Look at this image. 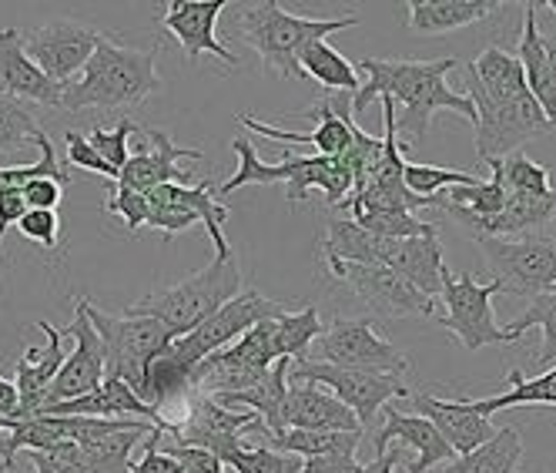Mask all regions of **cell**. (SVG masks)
<instances>
[{
	"mask_svg": "<svg viewBox=\"0 0 556 473\" xmlns=\"http://www.w3.org/2000/svg\"><path fill=\"white\" fill-rule=\"evenodd\" d=\"M456 58L440 61H382L363 58L355 71H366L363 88L352 95V114H363L372 101L389 98L395 111V132L422 141L429 135V122L435 111H456L466 122H476V111L466 95L446 85V74L456 71Z\"/></svg>",
	"mask_w": 556,
	"mask_h": 473,
	"instance_id": "1",
	"label": "cell"
},
{
	"mask_svg": "<svg viewBox=\"0 0 556 473\" xmlns=\"http://www.w3.org/2000/svg\"><path fill=\"white\" fill-rule=\"evenodd\" d=\"M154 48H131L101 30V41L81 74L61 85L64 111H122L138 108L151 95L165 91L162 74L154 71Z\"/></svg>",
	"mask_w": 556,
	"mask_h": 473,
	"instance_id": "2",
	"label": "cell"
},
{
	"mask_svg": "<svg viewBox=\"0 0 556 473\" xmlns=\"http://www.w3.org/2000/svg\"><path fill=\"white\" fill-rule=\"evenodd\" d=\"M359 17L342 14V17H299L289 14L278 0H262V4H238L235 8V27L238 41L258 51L265 71H275L295 82L302 77L299 58L308 45L329 41V34L355 27Z\"/></svg>",
	"mask_w": 556,
	"mask_h": 473,
	"instance_id": "3",
	"label": "cell"
},
{
	"mask_svg": "<svg viewBox=\"0 0 556 473\" xmlns=\"http://www.w3.org/2000/svg\"><path fill=\"white\" fill-rule=\"evenodd\" d=\"M238 292H242V265H238V256L235 252L215 256L205 269H198L178 286L131 302L125 315H148V320H157L175 336H185Z\"/></svg>",
	"mask_w": 556,
	"mask_h": 473,
	"instance_id": "4",
	"label": "cell"
},
{
	"mask_svg": "<svg viewBox=\"0 0 556 473\" xmlns=\"http://www.w3.org/2000/svg\"><path fill=\"white\" fill-rule=\"evenodd\" d=\"M88 315L104 346V379L128 383L148 403V370L178 339L148 315H111L88 299Z\"/></svg>",
	"mask_w": 556,
	"mask_h": 473,
	"instance_id": "5",
	"label": "cell"
},
{
	"mask_svg": "<svg viewBox=\"0 0 556 473\" xmlns=\"http://www.w3.org/2000/svg\"><path fill=\"white\" fill-rule=\"evenodd\" d=\"M463 77H466V98L476 111L472 128H476V158H480V162L486 165L500 162L509 151H520L530 138L553 128L530 91L516 95L513 101H493L480 88V82H476L469 61L463 64Z\"/></svg>",
	"mask_w": 556,
	"mask_h": 473,
	"instance_id": "6",
	"label": "cell"
},
{
	"mask_svg": "<svg viewBox=\"0 0 556 473\" xmlns=\"http://www.w3.org/2000/svg\"><path fill=\"white\" fill-rule=\"evenodd\" d=\"M289 312L286 302H275L268 296H262L258 289H245V292H238L235 299H228L222 309H215L205 323H198L191 333L178 336L162 357L181 370L185 376H191V370L202 363L205 357H212V352L231 346L238 336H245L252 326L265 323V320H275V315H282Z\"/></svg>",
	"mask_w": 556,
	"mask_h": 473,
	"instance_id": "7",
	"label": "cell"
},
{
	"mask_svg": "<svg viewBox=\"0 0 556 473\" xmlns=\"http://www.w3.org/2000/svg\"><path fill=\"white\" fill-rule=\"evenodd\" d=\"M500 283H476L469 272H453L443 265L440 272V296H443V312L432 315V323H440L446 333H453L463 349L476 352L483 346H509V333L493 320V296H500Z\"/></svg>",
	"mask_w": 556,
	"mask_h": 473,
	"instance_id": "8",
	"label": "cell"
},
{
	"mask_svg": "<svg viewBox=\"0 0 556 473\" xmlns=\"http://www.w3.org/2000/svg\"><path fill=\"white\" fill-rule=\"evenodd\" d=\"M483 259L503 292L536 299L556 289V239L520 235V239H483Z\"/></svg>",
	"mask_w": 556,
	"mask_h": 473,
	"instance_id": "9",
	"label": "cell"
},
{
	"mask_svg": "<svg viewBox=\"0 0 556 473\" xmlns=\"http://www.w3.org/2000/svg\"><path fill=\"white\" fill-rule=\"evenodd\" d=\"M308 360L329 363L339 370H363V373H389V376L409 373L406 352L400 346H392L386 336H379L369 320H336L315 339Z\"/></svg>",
	"mask_w": 556,
	"mask_h": 473,
	"instance_id": "10",
	"label": "cell"
},
{
	"mask_svg": "<svg viewBox=\"0 0 556 473\" xmlns=\"http://www.w3.org/2000/svg\"><path fill=\"white\" fill-rule=\"evenodd\" d=\"M289 383H315L329 389L336 400H342L359 426H369L376 413L395 400V397H409V386L403 376H389V373H363V370H339L329 363H315V360H292L289 366Z\"/></svg>",
	"mask_w": 556,
	"mask_h": 473,
	"instance_id": "11",
	"label": "cell"
},
{
	"mask_svg": "<svg viewBox=\"0 0 556 473\" xmlns=\"http://www.w3.org/2000/svg\"><path fill=\"white\" fill-rule=\"evenodd\" d=\"M188 413L181 423H172V444L194 447L218 457L228 463L238 450H242V437L249 430H262V420L252 410H231L218 400L205 397V393H188Z\"/></svg>",
	"mask_w": 556,
	"mask_h": 473,
	"instance_id": "12",
	"label": "cell"
},
{
	"mask_svg": "<svg viewBox=\"0 0 556 473\" xmlns=\"http://www.w3.org/2000/svg\"><path fill=\"white\" fill-rule=\"evenodd\" d=\"M98 41H101L98 27L71 21V17H58L48 24H37L30 30H21L24 54L41 67L54 85H67L71 77L81 74Z\"/></svg>",
	"mask_w": 556,
	"mask_h": 473,
	"instance_id": "13",
	"label": "cell"
},
{
	"mask_svg": "<svg viewBox=\"0 0 556 473\" xmlns=\"http://www.w3.org/2000/svg\"><path fill=\"white\" fill-rule=\"evenodd\" d=\"M329 272H332V279L352 289V296H359L372 312L389 315V320H403V315H426V320H432V315L440 312L435 299L422 296L400 272H392L386 265L329 262Z\"/></svg>",
	"mask_w": 556,
	"mask_h": 473,
	"instance_id": "14",
	"label": "cell"
},
{
	"mask_svg": "<svg viewBox=\"0 0 556 473\" xmlns=\"http://www.w3.org/2000/svg\"><path fill=\"white\" fill-rule=\"evenodd\" d=\"M178 162H202L198 148H178L162 128H138L128 141V162L117 185L148 195L157 185H188V172Z\"/></svg>",
	"mask_w": 556,
	"mask_h": 473,
	"instance_id": "15",
	"label": "cell"
},
{
	"mask_svg": "<svg viewBox=\"0 0 556 473\" xmlns=\"http://www.w3.org/2000/svg\"><path fill=\"white\" fill-rule=\"evenodd\" d=\"M61 333L74 336V352L64 357V366L58 370V376L48 389L45 407L71 403V400L85 397V393H91L104 383V346H101V336H98L91 315H88V296L74 299V320Z\"/></svg>",
	"mask_w": 556,
	"mask_h": 473,
	"instance_id": "16",
	"label": "cell"
},
{
	"mask_svg": "<svg viewBox=\"0 0 556 473\" xmlns=\"http://www.w3.org/2000/svg\"><path fill=\"white\" fill-rule=\"evenodd\" d=\"M154 426L148 430H125L114 433V437L101 440V444H61L54 450H30V463L37 466V473H128L131 463V450L148 437Z\"/></svg>",
	"mask_w": 556,
	"mask_h": 473,
	"instance_id": "17",
	"label": "cell"
},
{
	"mask_svg": "<svg viewBox=\"0 0 556 473\" xmlns=\"http://www.w3.org/2000/svg\"><path fill=\"white\" fill-rule=\"evenodd\" d=\"M305 117H312V132H286V128H271V125H262V122H255L252 114H235V122L238 125H245L249 132H255V135H262V138H268V141H282V145H302V141H308V145H315L319 148V154H326V158H342L345 151H349V145H352V132H355V122H352V98L345 95V98H339V101H332V98H326V101H319L315 108H308L305 111Z\"/></svg>",
	"mask_w": 556,
	"mask_h": 473,
	"instance_id": "18",
	"label": "cell"
},
{
	"mask_svg": "<svg viewBox=\"0 0 556 473\" xmlns=\"http://www.w3.org/2000/svg\"><path fill=\"white\" fill-rule=\"evenodd\" d=\"M225 8H231L228 0H172L157 21H162V27L168 30L172 41L181 45L188 61L212 54V58L225 61L228 67H235L238 58L218 41V34H215Z\"/></svg>",
	"mask_w": 556,
	"mask_h": 473,
	"instance_id": "19",
	"label": "cell"
},
{
	"mask_svg": "<svg viewBox=\"0 0 556 473\" xmlns=\"http://www.w3.org/2000/svg\"><path fill=\"white\" fill-rule=\"evenodd\" d=\"M0 95L41 104V108H61V85L37 67L24 48H21V30L17 27H0Z\"/></svg>",
	"mask_w": 556,
	"mask_h": 473,
	"instance_id": "20",
	"label": "cell"
},
{
	"mask_svg": "<svg viewBox=\"0 0 556 473\" xmlns=\"http://www.w3.org/2000/svg\"><path fill=\"white\" fill-rule=\"evenodd\" d=\"M282 420H286V430L363 433L355 413L342 400H336L329 389L315 386V383H289Z\"/></svg>",
	"mask_w": 556,
	"mask_h": 473,
	"instance_id": "21",
	"label": "cell"
},
{
	"mask_svg": "<svg viewBox=\"0 0 556 473\" xmlns=\"http://www.w3.org/2000/svg\"><path fill=\"white\" fill-rule=\"evenodd\" d=\"M386 413V426L376 433V453H386V447L392 440H400L403 447L413 450V463H409V473H426L432 470L435 463H446L453 460V447L440 437V430H435L429 420L416 416V413H403L395 410L392 403L382 407Z\"/></svg>",
	"mask_w": 556,
	"mask_h": 473,
	"instance_id": "22",
	"label": "cell"
},
{
	"mask_svg": "<svg viewBox=\"0 0 556 473\" xmlns=\"http://www.w3.org/2000/svg\"><path fill=\"white\" fill-rule=\"evenodd\" d=\"M37 329H45L48 346L45 349H27L24 360L17 363V376H14V389H17V420H30L45 410L48 389L58 376V370L64 366V349L61 339L64 333L54 329L51 323H37Z\"/></svg>",
	"mask_w": 556,
	"mask_h": 473,
	"instance_id": "23",
	"label": "cell"
},
{
	"mask_svg": "<svg viewBox=\"0 0 556 473\" xmlns=\"http://www.w3.org/2000/svg\"><path fill=\"white\" fill-rule=\"evenodd\" d=\"M409 397H413L416 416L429 420L435 430H440V437L453 447L456 457H463V453H469L476 447H483L496 433L490 426V420L463 410L459 400H435V397H429V393H409Z\"/></svg>",
	"mask_w": 556,
	"mask_h": 473,
	"instance_id": "24",
	"label": "cell"
},
{
	"mask_svg": "<svg viewBox=\"0 0 556 473\" xmlns=\"http://www.w3.org/2000/svg\"><path fill=\"white\" fill-rule=\"evenodd\" d=\"M386 269L400 272L406 283H413L422 296L435 299L440 296V272H443V246L440 232L419 235V239H389L386 246Z\"/></svg>",
	"mask_w": 556,
	"mask_h": 473,
	"instance_id": "25",
	"label": "cell"
},
{
	"mask_svg": "<svg viewBox=\"0 0 556 473\" xmlns=\"http://www.w3.org/2000/svg\"><path fill=\"white\" fill-rule=\"evenodd\" d=\"M148 206H178V209H188L198 222H202L212 235V242H215V256H231V242L225 239V222H228V209L218 202V195H215V185L205 178V182H198V185H157L151 188L148 195Z\"/></svg>",
	"mask_w": 556,
	"mask_h": 473,
	"instance_id": "26",
	"label": "cell"
},
{
	"mask_svg": "<svg viewBox=\"0 0 556 473\" xmlns=\"http://www.w3.org/2000/svg\"><path fill=\"white\" fill-rule=\"evenodd\" d=\"M556 219V188L546 195H506V206L500 215L476 225L472 239H520V235H533L546 222Z\"/></svg>",
	"mask_w": 556,
	"mask_h": 473,
	"instance_id": "27",
	"label": "cell"
},
{
	"mask_svg": "<svg viewBox=\"0 0 556 473\" xmlns=\"http://www.w3.org/2000/svg\"><path fill=\"white\" fill-rule=\"evenodd\" d=\"M496 8H503L496 0H409L406 27L419 37H440L486 21Z\"/></svg>",
	"mask_w": 556,
	"mask_h": 473,
	"instance_id": "28",
	"label": "cell"
},
{
	"mask_svg": "<svg viewBox=\"0 0 556 473\" xmlns=\"http://www.w3.org/2000/svg\"><path fill=\"white\" fill-rule=\"evenodd\" d=\"M289 366L292 360H278L255 386L242 389V393H231V397H212L218 400L222 407H245L252 410L258 420H262V430L268 437H282L286 433V420H282V410H286V393H289Z\"/></svg>",
	"mask_w": 556,
	"mask_h": 473,
	"instance_id": "29",
	"label": "cell"
},
{
	"mask_svg": "<svg viewBox=\"0 0 556 473\" xmlns=\"http://www.w3.org/2000/svg\"><path fill=\"white\" fill-rule=\"evenodd\" d=\"M506 383H509V389L500 393V397H486V400H459V407L469 410V413H476V416H483V420H490V416L500 413V410H509V407H530V403H546V407L556 410V366L543 370V373L533 376V379H527L520 370H513V373L506 376Z\"/></svg>",
	"mask_w": 556,
	"mask_h": 473,
	"instance_id": "30",
	"label": "cell"
},
{
	"mask_svg": "<svg viewBox=\"0 0 556 473\" xmlns=\"http://www.w3.org/2000/svg\"><path fill=\"white\" fill-rule=\"evenodd\" d=\"M523 453V430L520 426H503L493 437L463 457H456L446 466H435L432 473H513Z\"/></svg>",
	"mask_w": 556,
	"mask_h": 473,
	"instance_id": "31",
	"label": "cell"
},
{
	"mask_svg": "<svg viewBox=\"0 0 556 473\" xmlns=\"http://www.w3.org/2000/svg\"><path fill=\"white\" fill-rule=\"evenodd\" d=\"M536 8L540 4H523V41H520V64H523V77H527V91L533 95V101L543 108V114L556 117V98H553V82H549V64H546V51L540 41V27H536Z\"/></svg>",
	"mask_w": 556,
	"mask_h": 473,
	"instance_id": "32",
	"label": "cell"
},
{
	"mask_svg": "<svg viewBox=\"0 0 556 473\" xmlns=\"http://www.w3.org/2000/svg\"><path fill=\"white\" fill-rule=\"evenodd\" d=\"M302 77H312L315 85H323L326 91H342V95H355L363 88L359 71H355L352 61H345L329 41H315L302 51L299 58Z\"/></svg>",
	"mask_w": 556,
	"mask_h": 473,
	"instance_id": "33",
	"label": "cell"
},
{
	"mask_svg": "<svg viewBox=\"0 0 556 473\" xmlns=\"http://www.w3.org/2000/svg\"><path fill=\"white\" fill-rule=\"evenodd\" d=\"M476 82L480 88L493 98V101H513L516 95L527 91V77H523V64L516 54L503 51V48H486L480 51V58L469 61Z\"/></svg>",
	"mask_w": 556,
	"mask_h": 473,
	"instance_id": "34",
	"label": "cell"
},
{
	"mask_svg": "<svg viewBox=\"0 0 556 473\" xmlns=\"http://www.w3.org/2000/svg\"><path fill=\"white\" fill-rule=\"evenodd\" d=\"M271 326H275L278 360H308L315 339L326 333V326L319 320V309H315L312 302L302 309H289L282 315H275Z\"/></svg>",
	"mask_w": 556,
	"mask_h": 473,
	"instance_id": "35",
	"label": "cell"
},
{
	"mask_svg": "<svg viewBox=\"0 0 556 473\" xmlns=\"http://www.w3.org/2000/svg\"><path fill=\"white\" fill-rule=\"evenodd\" d=\"M231 151L238 154V172H235L222 188H215L218 202L225 199V195H231V191H238V188H245V185H275V182L289 185V178L295 175V158H292V154H286V162H282V165H265L262 158H258V151H255V145H252L249 138H235V141H231Z\"/></svg>",
	"mask_w": 556,
	"mask_h": 473,
	"instance_id": "36",
	"label": "cell"
},
{
	"mask_svg": "<svg viewBox=\"0 0 556 473\" xmlns=\"http://www.w3.org/2000/svg\"><path fill=\"white\" fill-rule=\"evenodd\" d=\"M271 450L292 457H355L363 433H315V430H286L282 437H268Z\"/></svg>",
	"mask_w": 556,
	"mask_h": 473,
	"instance_id": "37",
	"label": "cell"
},
{
	"mask_svg": "<svg viewBox=\"0 0 556 473\" xmlns=\"http://www.w3.org/2000/svg\"><path fill=\"white\" fill-rule=\"evenodd\" d=\"M543 329V343H540V363L543 366H556V289L546 292V296H536L530 299L527 312L509 320V326H503L509 333L513 343H520L527 329Z\"/></svg>",
	"mask_w": 556,
	"mask_h": 473,
	"instance_id": "38",
	"label": "cell"
},
{
	"mask_svg": "<svg viewBox=\"0 0 556 473\" xmlns=\"http://www.w3.org/2000/svg\"><path fill=\"white\" fill-rule=\"evenodd\" d=\"M496 169H500V182H503L506 195H546V191H553L549 172L540 162H533L523 148L500 158Z\"/></svg>",
	"mask_w": 556,
	"mask_h": 473,
	"instance_id": "39",
	"label": "cell"
},
{
	"mask_svg": "<svg viewBox=\"0 0 556 473\" xmlns=\"http://www.w3.org/2000/svg\"><path fill=\"white\" fill-rule=\"evenodd\" d=\"M222 352H225L228 360H235L238 366H245V370H258V373L271 370V366L278 363V352H275V326H271V320L252 326L245 336H238V339H235L231 346H225Z\"/></svg>",
	"mask_w": 556,
	"mask_h": 473,
	"instance_id": "40",
	"label": "cell"
},
{
	"mask_svg": "<svg viewBox=\"0 0 556 473\" xmlns=\"http://www.w3.org/2000/svg\"><path fill=\"white\" fill-rule=\"evenodd\" d=\"M34 145H37V151H41V158H37L34 165L0 169V188H24V185L34 182V178H54V182H61L64 188L71 185V175H67V172L61 169V162H58L54 141H51L45 132H37V135H34Z\"/></svg>",
	"mask_w": 556,
	"mask_h": 473,
	"instance_id": "41",
	"label": "cell"
},
{
	"mask_svg": "<svg viewBox=\"0 0 556 473\" xmlns=\"http://www.w3.org/2000/svg\"><path fill=\"white\" fill-rule=\"evenodd\" d=\"M37 128V108L17 98L0 95V151H17L24 145H34Z\"/></svg>",
	"mask_w": 556,
	"mask_h": 473,
	"instance_id": "42",
	"label": "cell"
},
{
	"mask_svg": "<svg viewBox=\"0 0 556 473\" xmlns=\"http://www.w3.org/2000/svg\"><path fill=\"white\" fill-rule=\"evenodd\" d=\"M403 182L413 195L419 199H432V195H440L446 188H456V185H476L483 182L480 175L472 172H459V169H435V165H403Z\"/></svg>",
	"mask_w": 556,
	"mask_h": 473,
	"instance_id": "43",
	"label": "cell"
},
{
	"mask_svg": "<svg viewBox=\"0 0 556 473\" xmlns=\"http://www.w3.org/2000/svg\"><path fill=\"white\" fill-rule=\"evenodd\" d=\"M355 225H363L366 232L379 235V239H419V235H435L432 222H422L409 212H363L352 219Z\"/></svg>",
	"mask_w": 556,
	"mask_h": 473,
	"instance_id": "44",
	"label": "cell"
},
{
	"mask_svg": "<svg viewBox=\"0 0 556 473\" xmlns=\"http://www.w3.org/2000/svg\"><path fill=\"white\" fill-rule=\"evenodd\" d=\"M135 132H138V125L131 122L128 114H122V122H117L114 128H94V132L88 135L91 148L101 154V162H104L114 175H122V169H125V162H128V141H131Z\"/></svg>",
	"mask_w": 556,
	"mask_h": 473,
	"instance_id": "45",
	"label": "cell"
},
{
	"mask_svg": "<svg viewBox=\"0 0 556 473\" xmlns=\"http://www.w3.org/2000/svg\"><path fill=\"white\" fill-rule=\"evenodd\" d=\"M238 473H299L302 463L292 453H278L271 447H242L228 460Z\"/></svg>",
	"mask_w": 556,
	"mask_h": 473,
	"instance_id": "46",
	"label": "cell"
},
{
	"mask_svg": "<svg viewBox=\"0 0 556 473\" xmlns=\"http://www.w3.org/2000/svg\"><path fill=\"white\" fill-rule=\"evenodd\" d=\"M104 212H111V215H117V219H125V225H128L131 232H141V228H148L151 206H148V199H144L141 191H131V188H122V185H117V188L111 191V199L104 202Z\"/></svg>",
	"mask_w": 556,
	"mask_h": 473,
	"instance_id": "47",
	"label": "cell"
},
{
	"mask_svg": "<svg viewBox=\"0 0 556 473\" xmlns=\"http://www.w3.org/2000/svg\"><path fill=\"white\" fill-rule=\"evenodd\" d=\"M17 232L30 242H41L45 249H58V235H61V215L58 212H41V209H27L24 219L17 222Z\"/></svg>",
	"mask_w": 556,
	"mask_h": 473,
	"instance_id": "48",
	"label": "cell"
},
{
	"mask_svg": "<svg viewBox=\"0 0 556 473\" xmlns=\"http://www.w3.org/2000/svg\"><path fill=\"white\" fill-rule=\"evenodd\" d=\"M162 437H165L162 430L148 433V437H144V453H141V460L128 473H185L175 457H168L162 447H157V444H162Z\"/></svg>",
	"mask_w": 556,
	"mask_h": 473,
	"instance_id": "49",
	"label": "cell"
},
{
	"mask_svg": "<svg viewBox=\"0 0 556 473\" xmlns=\"http://www.w3.org/2000/svg\"><path fill=\"white\" fill-rule=\"evenodd\" d=\"M67 162H71L74 169H88V172H98V175L117 182V175L101 162V154L91 148V141H88L81 132H67Z\"/></svg>",
	"mask_w": 556,
	"mask_h": 473,
	"instance_id": "50",
	"label": "cell"
},
{
	"mask_svg": "<svg viewBox=\"0 0 556 473\" xmlns=\"http://www.w3.org/2000/svg\"><path fill=\"white\" fill-rule=\"evenodd\" d=\"M27 209H41V212H58L61 199H64V185L54 178H34L21 188Z\"/></svg>",
	"mask_w": 556,
	"mask_h": 473,
	"instance_id": "51",
	"label": "cell"
},
{
	"mask_svg": "<svg viewBox=\"0 0 556 473\" xmlns=\"http://www.w3.org/2000/svg\"><path fill=\"white\" fill-rule=\"evenodd\" d=\"M165 453L175 457L181 463L185 473H225V463L205 450H194V447H178V444H165Z\"/></svg>",
	"mask_w": 556,
	"mask_h": 473,
	"instance_id": "52",
	"label": "cell"
},
{
	"mask_svg": "<svg viewBox=\"0 0 556 473\" xmlns=\"http://www.w3.org/2000/svg\"><path fill=\"white\" fill-rule=\"evenodd\" d=\"M299 473H363V463L355 457H308Z\"/></svg>",
	"mask_w": 556,
	"mask_h": 473,
	"instance_id": "53",
	"label": "cell"
},
{
	"mask_svg": "<svg viewBox=\"0 0 556 473\" xmlns=\"http://www.w3.org/2000/svg\"><path fill=\"white\" fill-rule=\"evenodd\" d=\"M0 416H4V420H17V389L4 376H0Z\"/></svg>",
	"mask_w": 556,
	"mask_h": 473,
	"instance_id": "54",
	"label": "cell"
},
{
	"mask_svg": "<svg viewBox=\"0 0 556 473\" xmlns=\"http://www.w3.org/2000/svg\"><path fill=\"white\" fill-rule=\"evenodd\" d=\"M403 460V450H386V453H376L372 463L363 466V473H395V463Z\"/></svg>",
	"mask_w": 556,
	"mask_h": 473,
	"instance_id": "55",
	"label": "cell"
},
{
	"mask_svg": "<svg viewBox=\"0 0 556 473\" xmlns=\"http://www.w3.org/2000/svg\"><path fill=\"white\" fill-rule=\"evenodd\" d=\"M543 51H546V64H549V82H553V98H556V34H540ZM553 125V122H549Z\"/></svg>",
	"mask_w": 556,
	"mask_h": 473,
	"instance_id": "56",
	"label": "cell"
},
{
	"mask_svg": "<svg viewBox=\"0 0 556 473\" xmlns=\"http://www.w3.org/2000/svg\"><path fill=\"white\" fill-rule=\"evenodd\" d=\"M546 8H549V11L556 14V0H549V4H546Z\"/></svg>",
	"mask_w": 556,
	"mask_h": 473,
	"instance_id": "57",
	"label": "cell"
},
{
	"mask_svg": "<svg viewBox=\"0 0 556 473\" xmlns=\"http://www.w3.org/2000/svg\"><path fill=\"white\" fill-rule=\"evenodd\" d=\"M4 426H8V420H4V416H0V430H4Z\"/></svg>",
	"mask_w": 556,
	"mask_h": 473,
	"instance_id": "58",
	"label": "cell"
},
{
	"mask_svg": "<svg viewBox=\"0 0 556 473\" xmlns=\"http://www.w3.org/2000/svg\"><path fill=\"white\" fill-rule=\"evenodd\" d=\"M513 473H523V470H513Z\"/></svg>",
	"mask_w": 556,
	"mask_h": 473,
	"instance_id": "59",
	"label": "cell"
},
{
	"mask_svg": "<svg viewBox=\"0 0 556 473\" xmlns=\"http://www.w3.org/2000/svg\"><path fill=\"white\" fill-rule=\"evenodd\" d=\"M553 128H556V117H553Z\"/></svg>",
	"mask_w": 556,
	"mask_h": 473,
	"instance_id": "60",
	"label": "cell"
}]
</instances>
